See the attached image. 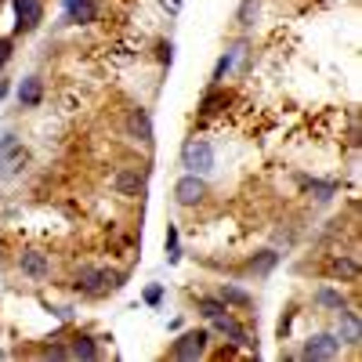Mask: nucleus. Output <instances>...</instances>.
I'll use <instances>...</instances> for the list:
<instances>
[{"label": "nucleus", "mask_w": 362, "mask_h": 362, "mask_svg": "<svg viewBox=\"0 0 362 362\" xmlns=\"http://www.w3.org/2000/svg\"><path fill=\"white\" fill-rule=\"evenodd\" d=\"M124 283V272H109V268H98V264H80L76 276H73V290L83 293V297H102L109 290H116Z\"/></svg>", "instance_id": "1"}, {"label": "nucleus", "mask_w": 362, "mask_h": 362, "mask_svg": "<svg viewBox=\"0 0 362 362\" xmlns=\"http://www.w3.org/2000/svg\"><path fill=\"white\" fill-rule=\"evenodd\" d=\"M214 163H218V153L206 138H189L185 145H181V167H185L189 174H210Z\"/></svg>", "instance_id": "2"}, {"label": "nucleus", "mask_w": 362, "mask_h": 362, "mask_svg": "<svg viewBox=\"0 0 362 362\" xmlns=\"http://www.w3.org/2000/svg\"><path fill=\"white\" fill-rule=\"evenodd\" d=\"M25 163H29L25 145H22L15 134H4V138H0V177H4V181L18 177V174L25 170Z\"/></svg>", "instance_id": "3"}, {"label": "nucleus", "mask_w": 362, "mask_h": 362, "mask_svg": "<svg viewBox=\"0 0 362 362\" xmlns=\"http://www.w3.org/2000/svg\"><path fill=\"white\" fill-rule=\"evenodd\" d=\"M344 351V344H341V337L337 334H312L308 341H305V348H300V355L297 358H305V362H329V358H337Z\"/></svg>", "instance_id": "4"}, {"label": "nucleus", "mask_w": 362, "mask_h": 362, "mask_svg": "<svg viewBox=\"0 0 362 362\" xmlns=\"http://www.w3.org/2000/svg\"><path fill=\"white\" fill-rule=\"evenodd\" d=\"M206 344H210V329H189V334H181L174 344H170V358L177 362H196L206 355Z\"/></svg>", "instance_id": "5"}, {"label": "nucleus", "mask_w": 362, "mask_h": 362, "mask_svg": "<svg viewBox=\"0 0 362 362\" xmlns=\"http://www.w3.org/2000/svg\"><path fill=\"white\" fill-rule=\"evenodd\" d=\"M210 334H218V337H225L228 344H235V348H247V351H257V341L250 337V329L239 322V319H232L228 312L225 315H218V319H210Z\"/></svg>", "instance_id": "6"}, {"label": "nucleus", "mask_w": 362, "mask_h": 362, "mask_svg": "<svg viewBox=\"0 0 362 362\" xmlns=\"http://www.w3.org/2000/svg\"><path fill=\"white\" fill-rule=\"evenodd\" d=\"M112 189L119 196H127V199L145 196V189H148V167H119L112 174Z\"/></svg>", "instance_id": "7"}, {"label": "nucleus", "mask_w": 362, "mask_h": 362, "mask_svg": "<svg viewBox=\"0 0 362 362\" xmlns=\"http://www.w3.org/2000/svg\"><path fill=\"white\" fill-rule=\"evenodd\" d=\"M174 199H177V206H199L206 199L203 174H181L177 185H174Z\"/></svg>", "instance_id": "8"}, {"label": "nucleus", "mask_w": 362, "mask_h": 362, "mask_svg": "<svg viewBox=\"0 0 362 362\" xmlns=\"http://www.w3.org/2000/svg\"><path fill=\"white\" fill-rule=\"evenodd\" d=\"M15 264H18L22 276H25V279H33V283L51 279V257L40 254V250H22V254L15 257Z\"/></svg>", "instance_id": "9"}, {"label": "nucleus", "mask_w": 362, "mask_h": 362, "mask_svg": "<svg viewBox=\"0 0 362 362\" xmlns=\"http://www.w3.org/2000/svg\"><path fill=\"white\" fill-rule=\"evenodd\" d=\"M15 4V33H33L44 22V4L40 0H11Z\"/></svg>", "instance_id": "10"}, {"label": "nucleus", "mask_w": 362, "mask_h": 362, "mask_svg": "<svg viewBox=\"0 0 362 362\" xmlns=\"http://www.w3.org/2000/svg\"><path fill=\"white\" fill-rule=\"evenodd\" d=\"M334 315H337V337H341V344L358 348V344H362V319H358V312H355L351 305H344V308L334 312Z\"/></svg>", "instance_id": "11"}, {"label": "nucleus", "mask_w": 362, "mask_h": 362, "mask_svg": "<svg viewBox=\"0 0 362 362\" xmlns=\"http://www.w3.org/2000/svg\"><path fill=\"white\" fill-rule=\"evenodd\" d=\"M326 276L341 283H358V257L355 254H334L326 261Z\"/></svg>", "instance_id": "12"}, {"label": "nucleus", "mask_w": 362, "mask_h": 362, "mask_svg": "<svg viewBox=\"0 0 362 362\" xmlns=\"http://www.w3.org/2000/svg\"><path fill=\"white\" fill-rule=\"evenodd\" d=\"M127 134L134 141H141V145H153V116H148V109L134 105L127 112Z\"/></svg>", "instance_id": "13"}, {"label": "nucleus", "mask_w": 362, "mask_h": 362, "mask_svg": "<svg viewBox=\"0 0 362 362\" xmlns=\"http://www.w3.org/2000/svg\"><path fill=\"white\" fill-rule=\"evenodd\" d=\"M247 54V44L243 40H239V44H232L221 58H218V66H214V73H210V87H221L225 83V76L235 69V62H239V58H243Z\"/></svg>", "instance_id": "14"}, {"label": "nucleus", "mask_w": 362, "mask_h": 362, "mask_svg": "<svg viewBox=\"0 0 362 362\" xmlns=\"http://www.w3.org/2000/svg\"><path fill=\"white\" fill-rule=\"evenodd\" d=\"M66 348H69V358H83V362H90V358H98V355H102L98 337H90V334H73Z\"/></svg>", "instance_id": "15"}, {"label": "nucleus", "mask_w": 362, "mask_h": 362, "mask_svg": "<svg viewBox=\"0 0 362 362\" xmlns=\"http://www.w3.org/2000/svg\"><path fill=\"white\" fill-rule=\"evenodd\" d=\"M40 102H44V80H40V76H25V80L18 83V105L37 109Z\"/></svg>", "instance_id": "16"}, {"label": "nucleus", "mask_w": 362, "mask_h": 362, "mask_svg": "<svg viewBox=\"0 0 362 362\" xmlns=\"http://www.w3.org/2000/svg\"><path fill=\"white\" fill-rule=\"evenodd\" d=\"M312 300H315V308H322V312H341V308L348 305L344 290H337V286H319V290L312 293Z\"/></svg>", "instance_id": "17"}, {"label": "nucleus", "mask_w": 362, "mask_h": 362, "mask_svg": "<svg viewBox=\"0 0 362 362\" xmlns=\"http://www.w3.org/2000/svg\"><path fill=\"white\" fill-rule=\"evenodd\" d=\"M218 297L225 300L228 308H250V305H254V297H250L243 286H235V283H221V286H218Z\"/></svg>", "instance_id": "18"}, {"label": "nucleus", "mask_w": 362, "mask_h": 362, "mask_svg": "<svg viewBox=\"0 0 362 362\" xmlns=\"http://www.w3.org/2000/svg\"><path fill=\"white\" fill-rule=\"evenodd\" d=\"M66 22H76V25H90V22H98V0H76L73 11L66 15Z\"/></svg>", "instance_id": "19"}, {"label": "nucleus", "mask_w": 362, "mask_h": 362, "mask_svg": "<svg viewBox=\"0 0 362 362\" xmlns=\"http://www.w3.org/2000/svg\"><path fill=\"white\" fill-rule=\"evenodd\" d=\"M279 264V250H257L250 261H247V272L254 276H272V268Z\"/></svg>", "instance_id": "20"}, {"label": "nucleus", "mask_w": 362, "mask_h": 362, "mask_svg": "<svg viewBox=\"0 0 362 362\" xmlns=\"http://www.w3.org/2000/svg\"><path fill=\"white\" fill-rule=\"evenodd\" d=\"M225 105H228V95L221 87H210L199 102V116H218V112H225Z\"/></svg>", "instance_id": "21"}, {"label": "nucleus", "mask_w": 362, "mask_h": 362, "mask_svg": "<svg viewBox=\"0 0 362 362\" xmlns=\"http://www.w3.org/2000/svg\"><path fill=\"white\" fill-rule=\"evenodd\" d=\"M305 185H308V192L315 196V203H329V199H334L337 192H341V185H337V181H305Z\"/></svg>", "instance_id": "22"}, {"label": "nucleus", "mask_w": 362, "mask_h": 362, "mask_svg": "<svg viewBox=\"0 0 362 362\" xmlns=\"http://www.w3.org/2000/svg\"><path fill=\"white\" fill-rule=\"evenodd\" d=\"M196 308H199V315L210 322V319H218V315H225L228 312V305L221 297H196Z\"/></svg>", "instance_id": "23"}, {"label": "nucleus", "mask_w": 362, "mask_h": 362, "mask_svg": "<svg viewBox=\"0 0 362 362\" xmlns=\"http://www.w3.org/2000/svg\"><path fill=\"white\" fill-rule=\"evenodd\" d=\"M257 11H261V0H243V4H239V11H235V22L243 25V29H250L254 18H257Z\"/></svg>", "instance_id": "24"}, {"label": "nucleus", "mask_w": 362, "mask_h": 362, "mask_svg": "<svg viewBox=\"0 0 362 362\" xmlns=\"http://www.w3.org/2000/svg\"><path fill=\"white\" fill-rule=\"evenodd\" d=\"M40 358H69V348L62 341H51V344L40 348Z\"/></svg>", "instance_id": "25"}, {"label": "nucleus", "mask_w": 362, "mask_h": 362, "mask_svg": "<svg viewBox=\"0 0 362 362\" xmlns=\"http://www.w3.org/2000/svg\"><path fill=\"white\" fill-rule=\"evenodd\" d=\"M145 305H148V308H160V305H163V283L145 286Z\"/></svg>", "instance_id": "26"}, {"label": "nucleus", "mask_w": 362, "mask_h": 362, "mask_svg": "<svg viewBox=\"0 0 362 362\" xmlns=\"http://www.w3.org/2000/svg\"><path fill=\"white\" fill-rule=\"evenodd\" d=\"M156 58H160V66L170 69V62H174V44H170V40H160V44H156Z\"/></svg>", "instance_id": "27"}, {"label": "nucleus", "mask_w": 362, "mask_h": 362, "mask_svg": "<svg viewBox=\"0 0 362 362\" xmlns=\"http://www.w3.org/2000/svg\"><path fill=\"white\" fill-rule=\"evenodd\" d=\"M177 257H181V254H177V228H174V225H167V261L174 264Z\"/></svg>", "instance_id": "28"}, {"label": "nucleus", "mask_w": 362, "mask_h": 362, "mask_svg": "<svg viewBox=\"0 0 362 362\" xmlns=\"http://www.w3.org/2000/svg\"><path fill=\"white\" fill-rule=\"evenodd\" d=\"M11 51H15V40L11 37H0V69L11 62Z\"/></svg>", "instance_id": "29"}, {"label": "nucleus", "mask_w": 362, "mask_h": 362, "mask_svg": "<svg viewBox=\"0 0 362 362\" xmlns=\"http://www.w3.org/2000/svg\"><path fill=\"white\" fill-rule=\"evenodd\" d=\"M51 312H54V315H58V319H66V322H69V319H73V308H66V305H62V308H51Z\"/></svg>", "instance_id": "30"}, {"label": "nucleus", "mask_w": 362, "mask_h": 362, "mask_svg": "<svg viewBox=\"0 0 362 362\" xmlns=\"http://www.w3.org/2000/svg\"><path fill=\"white\" fill-rule=\"evenodd\" d=\"M163 8H167L170 15H177V11H181V0H163Z\"/></svg>", "instance_id": "31"}, {"label": "nucleus", "mask_w": 362, "mask_h": 362, "mask_svg": "<svg viewBox=\"0 0 362 362\" xmlns=\"http://www.w3.org/2000/svg\"><path fill=\"white\" fill-rule=\"evenodd\" d=\"M73 4H76V0H62V11L69 15V11H73Z\"/></svg>", "instance_id": "32"}, {"label": "nucleus", "mask_w": 362, "mask_h": 362, "mask_svg": "<svg viewBox=\"0 0 362 362\" xmlns=\"http://www.w3.org/2000/svg\"><path fill=\"white\" fill-rule=\"evenodd\" d=\"M8 95V80H0V98H4Z\"/></svg>", "instance_id": "33"}]
</instances>
